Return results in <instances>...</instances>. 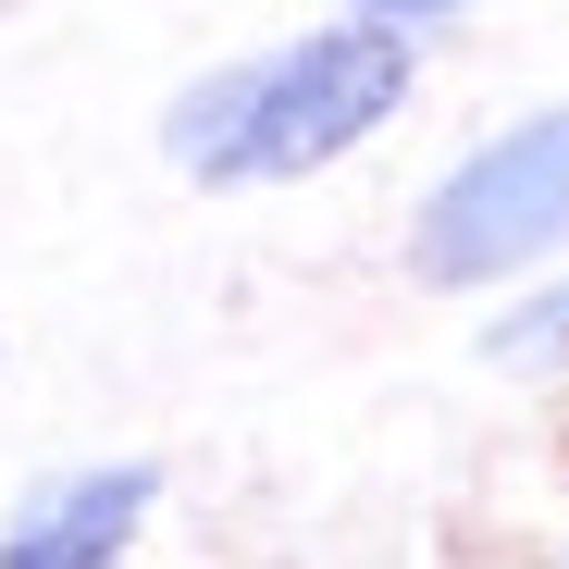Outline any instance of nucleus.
Returning a JSON list of instances; mask_svg holds the SVG:
<instances>
[{"instance_id": "f257e3e1", "label": "nucleus", "mask_w": 569, "mask_h": 569, "mask_svg": "<svg viewBox=\"0 0 569 569\" xmlns=\"http://www.w3.org/2000/svg\"><path fill=\"white\" fill-rule=\"evenodd\" d=\"M397 100H409V38L385 13H359L335 38L223 62L199 100H173V161L199 173V186H284V173L347 161Z\"/></svg>"}, {"instance_id": "f03ea898", "label": "nucleus", "mask_w": 569, "mask_h": 569, "mask_svg": "<svg viewBox=\"0 0 569 569\" xmlns=\"http://www.w3.org/2000/svg\"><path fill=\"white\" fill-rule=\"evenodd\" d=\"M557 248H569V112H532L496 149H470L409 223L421 284H496V272H532Z\"/></svg>"}, {"instance_id": "7ed1b4c3", "label": "nucleus", "mask_w": 569, "mask_h": 569, "mask_svg": "<svg viewBox=\"0 0 569 569\" xmlns=\"http://www.w3.org/2000/svg\"><path fill=\"white\" fill-rule=\"evenodd\" d=\"M137 520H149V470H87L0 532V569H100L137 545Z\"/></svg>"}, {"instance_id": "20e7f679", "label": "nucleus", "mask_w": 569, "mask_h": 569, "mask_svg": "<svg viewBox=\"0 0 569 569\" xmlns=\"http://www.w3.org/2000/svg\"><path fill=\"white\" fill-rule=\"evenodd\" d=\"M483 347H496L508 371H569V284H557V298H532V310H508Z\"/></svg>"}, {"instance_id": "39448f33", "label": "nucleus", "mask_w": 569, "mask_h": 569, "mask_svg": "<svg viewBox=\"0 0 569 569\" xmlns=\"http://www.w3.org/2000/svg\"><path fill=\"white\" fill-rule=\"evenodd\" d=\"M359 13H385V26H421V13H470V0H359Z\"/></svg>"}]
</instances>
